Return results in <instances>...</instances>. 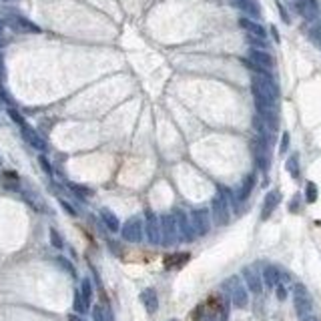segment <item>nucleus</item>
<instances>
[{"mask_svg":"<svg viewBox=\"0 0 321 321\" xmlns=\"http://www.w3.org/2000/svg\"><path fill=\"white\" fill-rule=\"evenodd\" d=\"M253 73H271V69L275 67L273 57L263 48H249V57L247 61H243Z\"/></svg>","mask_w":321,"mask_h":321,"instance_id":"f257e3e1","label":"nucleus"},{"mask_svg":"<svg viewBox=\"0 0 321 321\" xmlns=\"http://www.w3.org/2000/svg\"><path fill=\"white\" fill-rule=\"evenodd\" d=\"M211 219L215 221V225H219V227H225L231 221V203H229V199L221 191H217V195L213 197Z\"/></svg>","mask_w":321,"mask_h":321,"instance_id":"f03ea898","label":"nucleus"},{"mask_svg":"<svg viewBox=\"0 0 321 321\" xmlns=\"http://www.w3.org/2000/svg\"><path fill=\"white\" fill-rule=\"evenodd\" d=\"M223 289H227L229 293V299H231V305L237 307V309H245L249 305V289L247 285L241 283L239 277H231L223 283Z\"/></svg>","mask_w":321,"mask_h":321,"instance_id":"7ed1b4c3","label":"nucleus"},{"mask_svg":"<svg viewBox=\"0 0 321 321\" xmlns=\"http://www.w3.org/2000/svg\"><path fill=\"white\" fill-rule=\"evenodd\" d=\"M269 147H271L269 143L259 139L257 135L251 141V151H253V157H255V163L263 173H267L269 167H271V151H269Z\"/></svg>","mask_w":321,"mask_h":321,"instance_id":"20e7f679","label":"nucleus"},{"mask_svg":"<svg viewBox=\"0 0 321 321\" xmlns=\"http://www.w3.org/2000/svg\"><path fill=\"white\" fill-rule=\"evenodd\" d=\"M293 305H295V311H297L299 319L311 315L313 301H311V295H309V291H307V287L303 283L293 285Z\"/></svg>","mask_w":321,"mask_h":321,"instance_id":"39448f33","label":"nucleus"},{"mask_svg":"<svg viewBox=\"0 0 321 321\" xmlns=\"http://www.w3.org/2000/svg\"><path fill=\"white\" fill-rule=\"evenodd\" d=\"M175 221H177V231H179V239L185 241V243H191L195 241L197 233H195V227H193V221H191V215H187V213L183 209H177L175 213Z\"/></svg>","mask_w":321,"mask_h":321,"instance_id":"423d86ee","label":"nucleus"},{"mask_svg":"<svg viewBox=\"0 0 321 321\" xmlns=\"http://www.w3.org/2000/svg\"><path fill=\"white\" fill-rule=\"evenodd\" d=\"M160 243L163 245H175L179 241V231H177V221L175 215H160Z\"/></svg>","mask_w":321,"mask_h":321,"instance_id":"0eeeda50","label":"nucleus"},{"mask_svg":"<svg viewBox=\"0 0 321 321\" xmlns=\"http://www.w3.org/2000/svg\"><path fill=\"white\" fill-rule=\"evenodd\" d=\"M191 221H193L195 233L199 237H205L211 231V211H207V209H193L191 211Z\"/></svg>","mask_w":321,"mask_h":321,"instance_id":"6e6552de","label":"nucleus"},{"mask_svg":"<svg viewBox=\"0 0 321 321\" xmlns=\"http://www.w3.org/2000/svg\"><path fill=\"white\" fill-rule=\"evenodd\" d=\"M143 229H145L143 221H141L139 217H131V219H127V223L121 227V235H123V239L129 241V243H139V241L143 239Z\"/></svg>","mask_w":321,"mask_h":321,"instance_id":"1a4fd4ad","label":"nucleus"},{"mask_svg":"<svg viewBox=\"0 0 321 321\" xmlns=\"http://www.w3.org/2000/svg\"><path fill=\"white\" fill-rule=\"evenodd\" d=\"M145 217H147V221H145V233H147L149 243L160 245V219L155 215L153 211H147Z\"/></svg>","mask_w":321,"mask_h":321,"instance_id":"9d476101","label":"nucleus"},{"mask_svg":"<svg viewBox=\"0 0 321 321\" xmlns=\"http://www.w3.org/2000/svg\"><path fill=\"white\" fill-rule=\"evenodd\" d=\"M20 135H22V139L34 149V151H40V153H44V151H48V143L40 137V133L36 131V129H32L30 125H22L20 127Z\"/></svg>","mask_w":321,"mask_h":321,"instance_id":"9b49d317","label":"nucleus"},{"mask_svg":"<svg viewBox=\"0 0 321 321\" xmlns=\"http://www.w3.org/2000/svg\"><path fill=\"white\" fill-rule=\"evenodd\" d=\"M279 203H281V193L277 189H273V191L267 193L265 199H263V207H261V219L263 221L269 219L273 215V211L279 207Z\"/></svg>","mask_w":321,"mask_h":321,"instance_id":"f8f14e48","label":"nucleus"},{"mask_svg":"<svg viewBox=\"0 0 321 321\" xmlns=\"http://www.w3.org/2000/svg\"><path fill=\"white\" fill-rule=\"evenodd\" d=\"M295 10L305 20H315L319 16V2H317V0H297Z\"/></svg>","mask_w":321,"mask_h":321,"instance_id":"ddd939ff","label":"nucleus"},{"mask_svg":"<svg viewBox=\"0 0 321 321\" xmlns=\"http://www.w3.org/2000/svg\"><path fill=\"white\" fill-rule=\"evenodd\" d=\"M243 279H245V285L247 289L253 293V295H261L263 291V279H261V273H257L253 267H245L243 269Z\"/></svg>","mask_w":321,"mask_h":321,"instance_id":"4468645a","label":"nucleus"},{"mask_svg":"<svg viewBox=\"0 0 321 321\" xmlns=\"http://www.w3.org/2000/svg\"><path fill=\"white\" fill-rule=\"evenodd\" d=\"M281 269L277 265H265L263 271H261V279H263V285L267 289H275L277 283H281Z\"/></svg>","mask_w":321,"mask_h":321,"instance_id":"2eb2a0df","label":"nucleus"},{"mask_svg":"<svg viewBox=\"0 0 321 321\" xmlns=\"http://www.w3.org/2000/svg\"><path fill=\"white\" fill-rule=\"evenodd\" d=\"M8 24L14 28V30H18V32H32V34H38L40 32V26H36L32 20H28V18H24V16H10L8 18Z\"/></svg>","mask_w":321,"mask_h":321,"instance_id":"dca6fc26","label":"nucleus"},{"mask_svg":"<svg viewBox=\"0 0 321 321\" xmlns=\"http://www.w3.org/2000/svg\"><path fill=\"white\" fill-rule=\"evenodd\" d=\"M225 2H227L229 6H233V8L241 10V12L249 14L251 18H257V16L261 14V12H259V6H257L255 0H225Z\"/></svg>","mask_w":321,"mask_h":321,"instance_id":"f3484780","label":"nucleus"},{"mask_svg":"<svg viewBox=\"0 0 321 321\" xmlns=\"http://www.w3.org/2000/svg\"><path fill=\"white\" fill-rule=\"evenodd\" d=\"M239 26L249 34V36H257V38H267V30L257 22V20H253V18H247V16H243V18H239Z\"/></svg>","mask_w":321,"mask_h":321,"instance_id":"a211bd4d","label":"nucleus"},{"mask_svg":"<svg viewBox=\"0 0 321 321\" xmlns=\"http://www.w3.org/2000/svg\"><path fill=\"white\" fill-rule=\"evenodd\" d=\"M255 183H257V175H255V173H249V175L243 179V183H241L239 191L235 193V197H237V201H239V203H243V201H247V199L251 197L253 189H255Z\"/></svg>","mask_w":321,"mask_h":321,"instance_id":"6ab92c4d","label":"nucleus"},{"mask_svg":"<svg viewBox=\"0 0 321 321\" xmlns=\"http://www.w3.org/2000/svg\"><path fill=\"white\" fill-rule=\"evenodd\" d=\"M141 301H143V305H145V309H147L149 315H155L157 313V309H159V297H157V291L155 289H151V287L143 289Z\"/></svg>","mask_w":321,"mask_h":321,"instance_id":"aec40b11","label":"nucleus"},{"mask_svg":"<svg viewBox=\"0 0 321 321\" xmlns=\"http://www.w3.org/2000/svg\"><path fill=\"white\" fill-rule=\"evenodd\" d=\"M100 219H102V223L106 225V229H109V231H113V233L121 231V221H119V217L115 215L113 211H109V209H100Z\"/></svg>","mask_w":321,"mask_h":321,"instance_id":"412c9836","label":"nucleus"},{"mask_svg":"<svg viewBox=\"0 0 321 321\" xmlns=\"http://www.w3.org/2000/svg\"><path fill=\"white\" fill-rule=\"evenodd\" d=\"M285 169H287V173L293 177V179H299V175H301V171H299V155L297 153H293L289 159H287V163H285Z\"/></svg>","mask_w":321,"mask_h":321,"instance_id":"4be33fe9","label":"nucleus"},{"mask_svg":"<svg viewBox=\"0 0 321 321\" xmlns=\"http://www.w3.org/2000/svg\"><path fill=\"white\" fill-rule=\"evenodd\" d=\"M73 307H75V311L77 313H86L88 311V303L84 301V297H82V293H80V289H77L75 291V299H73Z\"/></svg>","mask_w":321,"mask_h":321,"instance_id":"5701e85b","label":"nucleus"},{"mask_svg":"<svg viewBox=\"0 0 321 321\" xmlns=\"http://www.w3.org/2000/svg\"><path fill=\"white\" fill-rule=\"evenodd\" d=\"M22 197H24V201L28 203V205H32V209H36V211H46V207H44V203L34 195V193H28V191H22Z\"/></svg>","mask_w":321,"mask_h":321,"instance_id":"b1692460","label":"nucleus"},{"mask_svg":"<svg viewBox=\"0 0 321 321\" xmlns=\"http://www.w3.org/2000/svg\"><path fill=\"white\" fill-rule=\"evenodd\" d=\"M69 189L79 197V199H86V197H90L92 195V189H88V187H84V185H77V183H69Z\"/></svg>","mask_w":321,"mask_h":321,"instance_id":"393cba45","label":"nucleus"},{"mask_svg":"<svg viewBox=\"0 0 321 321\" xmlns=\"http://www.w3.org/2000/svg\"><path fill=\"white\" fill-rule=\"evenodd\" d=\"M229 309H231V299H229V297H221V305H219V321H229Z\"/></svg>","mask_w":321,"mask_h":321,"instance_id":"a878e982","label":"nucleus"},{"mask_svg":"<svg viewBox=\"0 0 321 321\" xmlns=\"http://www.w3.org/2000/svg\"><path fill=\"white\" fill-rule=\"evenodd\" d=\"M317 197H319L317 185L309 181V183L305 185V201H307V203H315V201H317Z\"/></svg>","mask_w":321,"mask_h":321,"instance_id":"bb28decb","label":"nucleus"},{"mask_svg":"<svg viewBox=\"0 0 321 321\" xmlns=\"http://www.w3.org/2000/svg\"><path fill=\"white\" fill-rule=\"evenodd\" d=\"M80 293H82L84 301L90 305V301H92V283H90V279H82V283H80Z\"/></svg>","mask_w":321,"mask_h":321,"instance_id":"cd10ccee","label":"nucleus"},{"mask_svg":"<svg viewBox=\"0 0 321 321\" xmlns=\"http://www.w3.org/2000/svg\"><path fill=\"white\" fill-rule=\"evenodd\" d=\"M185 261H189V253H177V255H173V257L167 259V267H179Z\"/></svg>","mask_w":321,"mask_h":321,"instance_id":"c85d7f7f","label":"nucleus"},{"mask_svg":"<svg viewBox=\"0 0 321 321\" xmlns=\"http://www.w3.org/2000/svg\"><path fill=\"white\" fill-rule=\"evenodd\" d=\"M48 235H50V243H52V247H57V249H63V247H65V241H63V237H61V233H59L57 229H50V231H48Z\"/></svg>","mask_w":321,"mask_h":321,"instance_id":"c756f323","label":"nucleus"},{"mask_svg":"<svg viewBox=\"0 0 321 321\" xmlns=\"http://www.w3.org/2000/svg\"><path fill=\"white\" fill-rule=\"evenodd\" d=\"M6 113H8V117H10V121H12V123H16L18 127H22V125H26V121H24V117H22V115H20V113H18V111L14 109V106H8V111H6Z\"/></svg>","mask_w":321,"mask_h":321,"instance_id":"7c9ffc66","label":"nucleus"},{"mask_svg":"<svg viewBox=\"0 0 321 321\" xmlns=\"http://www.w3.org/2000/svg\"><path fill=\"white\" fill-rule=\"evenodd\" d=\"M57 263L63 267V269L69 273V275H73V277H77V271H75V267H73V263L67 259V257H57Z\"/></svg>","mask_w":321,"mask_h":321,"instance_id":"2f4dec72","label":"nucleus"},{"mask_svg":"<svg viewBox=\"0 0 321 321\" xmlns=\"http://www.w3.org/2000/svg\"><path fill=\"white\" fill-rule=\"evenodd\" d=\"M38 165H40V169L46 173V175H52V167H50V160L44 157V155H40L38 157Z\"/></svg>","mask_w":321,"mask_h":321,"instance_id":"473e14b6","label":"nucleus"},{"mask_svg":"<svg viewBox=\"0 0 321 321\" xmlns=\"http://www.w3.org/2000/svg\"><path fill=\"white\" fill-rule=\"evenodd\" d=\"M92 321H106L104 309H102L100 305H94V307H92Z\"/></svg>","mask_w":321,"mask_h":321,"instance_id":"72a5a7b5","label":"nucleus"},{"mask_svg":"<svg viewBox=\"0 0 321 321\" xmlns=\"http://www.w3.org/2000/svg\"><path fill=\"white\" fill-rule=\"evenodd\" d=\"M275 295H277L279 301H285V299H287V287L283 285V281L275 285Z\"/></svg>","mask_w":321,"mask_h":321,"instance_id":"f704fd0d","label":"nucleus"},{"mask_svg":"<svg viewBox=\"0 0 321 321\" xmlns=\"http://www.w3.org/2000/svg\"><path fill=\"white\" fill-rule=\"evenodd\" d=\"M289 143H291V137H289V133H283V137H281V143H279V151H281V153H287V151H289Z\"/></svg>","mask_w":321,"mask_h":321,"instance_id":"c9c22d12","label":"nucleus"},{"mask_svg":"<svg viewBox=\"0 0 321 321\" xmlns=\"http://www.w3.org/2000/svg\"><path fill=\"white\" fill-rule=\"evenodd\" d=\"M61 207H63V209H65V211L69 213V215H73V217H77V215H79V213H77V209H75V207H73L71 203L63 201V199H61Z\"/></svg>","mask_w":321,"mask_h":321,"instance_id":"e433bc0d","label":"nucleus"},{"mask_svg":"<svg viewBox=\"0 0 321 321\" xmlns=\"http://www.w3.org/2000/svg\"><path fill=\"white\" fill-rule=\"evenodd\" d=\"M0 98H2V102H6L8 106H12V96L4 90V86H0Z\"/></svg>","mask_w":321,"mask_h":321,"instance_id":"4c0bfd02","label":"nucleus"},{"mask_svg":"<svg viewBox=\"0 0 321 321\" xmlns=\"http://www.w3.org/2000/svg\"><path fill=\"white\" fill-rule=\"evenodd\" d=\"M289 211H291V213H297V211H299V195H295V197L291 199V203H289Z\"/></svg>","mask_w":321,"mask_h":321,"instance_id":"58836bf2","label":"nucleus"},{"mask_svg":"<svg viewBox=\"0 0 321 321\" xmlns=\"http://www.w3.org/2000/svg\"><path fill=\"white\" fill-rule=\"evenodd\" d=\"M6 79V69H4V57L0 55V80Z\"/></svg>","mask_w":321,"mask_h":321,"instance_id":"ea45409f","label":"nucleus"},{"mask_svg":"<svg viewBox=\"0 0 321 321\" xmlns=\"http://www.w3.org/2000/svg\"><path fill=\"white\" fill-rule=\"evenodd\" d=\"M277 8H279V14H281V18H283L285 22H289V16H287V10H285V8H283V6L279 4V2H277Z\"/></svg>","mask_w":321,"mask_h":321,"instance_id":"a19ab883","label":"nucleus"},{"mask_svg":"<svg viewBox=\"0 0 321 321\" xmlns=\"http://www.w3.org/2000/svg\"><path fill=\"white\" fill-rule=\"evenodd\" d=\"M201 321H217L215 317H213V315H203V319Z\"/></svg>","mask_w":321,"mask_h":321,"instance_id":"79ce46f5","label":"nucleus"},{"mask_svg":"<svg viewBox=\"0 0 321 321\" xmlns=\"http://www.w3.org/2000/svg\"><path fill=\"white\" fill-rule=\"evenodd\" d=\"M69 321H84V319H82V317H79V315H71V317H69Z\"/></svg>","mask_w":321,"mask_h":321,"instance_id":"37998d69","label":"nucleus"},{"mask_svg":"<svg viewBox=\"0 0 321 321\" xmlns=\"http://www.w3.org/2000/svg\"><path fill=\"white\" fill-rule=\"evenodd\" d=\"M301 321H317V319H315V317H313V315H307V317H303V319H301Z\"/></svg>","mask_w":321,"mask_h":321,"instance_id":"c03bdc74","label":"nucleus"},{"mask_svg":"<svg viewBox=\"0 0 321 321\" xmlns=\"http://www.w3.org/2000/svg\"><path fill=\"white\" fill-rule=\"evenodd\" d=\"M2 30H4V22H2V20H0V32H2Z\"/></svg>","mask_w":321,"mask_h":321,"instance_id":"a18cd8bd","label":"nucleus"},{"mask_svg":"<svg viewBox=\"0 0 321 321\" xmlns=\"http://www.w3.org/2000/svg\"><path fill=\"white\" fill-rule=\"evenodd\" d=\"M4 2H10V0H4Z\"/></svg>","mask_w":321,"mask_h":321,"instance_id":"49530a36","label":"nucleus"},{"mask_svg":"<svg viewBox=\"0 0 321 321\" xmlns=\"http://www.w3.org/2000/svg\"><path fill=\"white\" fill-rule=\"evenodd\" d=\"M171 321H177V319H171Z\"/></svg>","mask_w":321,"mask_h":321,"instance_id":"de8ad7c7","label":"nucleus"}]
</instances>
